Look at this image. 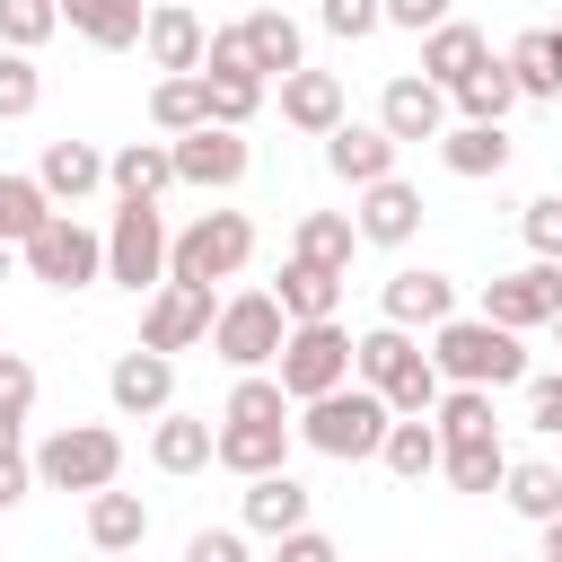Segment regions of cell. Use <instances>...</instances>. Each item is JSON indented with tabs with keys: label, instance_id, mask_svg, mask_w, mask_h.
<instances>
[{
	"label": "cell",
	"instance_id": "6da1fadb",
	"mask_svg": "<svg viewBox=\"0 0 562 562\" xmlns=\"http://www.w3.org/2000/svg\"><path fill=\"white\" fill-rule=\"evenodd\" d=\"M430 369L439 386H527V342L509 325H483V316H448L430 325Z\"/></svg>",
	"mask_w": 562,
	"mask_h": 562
},
{
	"label": "cell",
	"instance_id": "7a4b0ae2",
	"mask_svg": "<svg viewBox=\"0 0 562 562\" xmlns=\"http://www.w3.org/2000/svg\"><path fill=\"white\" fill-rule=\"evenodd\" d=\"M386 395H369V386H334V395H316V404H299V439L316 448V457H342V465H360V457H378L386 448Z\"/></svg>",
	"mask_w": 562,
	"mask_h": 562
},
{
	"label": "cell",
	"instance_id": "3957f363",
	"mask_svg": "<svg viewBox=\"0 0 562 562\" xmlns=\"http://www.w3.org/2000/svg\"><path fill=\"white\" fill-rule=\"evenodd\" d=\"M246 255H255V220H246V211H202L193 228L167 237V281L211 290V281H237Z\"/></svg>",
	"mask_w": 562,
	"mask_h": 562
},
{
	"label": "cell",
	"instance_id": "277c9868",
	"mask_svg": "<svg viewBox=\"0 0 562 562\" xmlns=\"http://www.w3.org/2000/svg\"><path fill=\"white\" fill-rule=\"evenodd\" d=\"M114 474H123V439L105 422H61L35 448V483H53V492H105Z\"/></svg>",
	"mask_w": 562,
	"mask_h": 562
},
{
	"label": "cell",
	"instance_id": "5b68a950",
	"mask_svg": "<svg viewBox=\"0 0 562 562\" xmlns=\"http://www.w3.org/2000/svg\"><path fill=\"white\" fill-rule=\"evenodd\" d=\"M281 334H290V316H281V299L272 290H237V299H220V316H211V351L246 378V369H272L281 360Z\"/></svg>",
	"mask_w": 562,
	"mask_h": 562
},
{
	"label": "cell",
	"instance_id": "8992f818",
	"mask_svg": "<svg viewBox=\"0 0 562 562\" xmlns=\"http://www.w3.org/2000/svg\"><path fill=\"white\" fill-rule=\"evenodd\" d=\"M272 378H281V395H290V404H316V395L351 386V334H342V325H290V334H281Z\"/></svg>",
	"mask_w": 562,
	"mask_h": 562
},
{
	"label": "cell",
	"instance_id": "52a82bcc",
	"mask_svg": "<svg viewBox=\"0 0 562 562\" xmlns=\"http://www.w3.org/2000/svg\"><path fill=\"white\" fill-rule=\"evenodd\" d=\"M18 255H26V272H35L44 290H88V281H105V237H97L88 220H70V211H53Z\"/></svg>",
	"mask_w": 562,
	"mask_h": 562
},
{
	"label": "cell",
	"instance_id": "ba28073f",
	"mask_svg": "<svg viewBox=\"0 0 562 562\" xmlns=\"http://www.w3.org/2000/svg\"><path fill=\"white\" fill-rule=\"evenodd\" d=\"M105 281H123V290H158L167 281V220H158V202H123L114 211V228H105Z\"/></svg>",
	"mask_w": 562,
	"mask_h": 562
},
{
	"label": "cell",
	"instance_id": "9c48e42d",
	"mask_svg": "<svg viewBox=\"0 0 562 562\" xmlns=\"http://www.w3.org/2000/svg\"><path fill=\"white\" fill-rule=\"evenodd\" d=\"M211 316H220V299L211 290H193V281H158L149 290V307H140V351H193V342H211Z\"/></svg>",
	"mask_w": 562,
	"mask_h": 562
},
{
	"label": "cell",
	"instance_id": "30bf717a",
	"mask_svg": "<svg viewBox=\"0 0 562 562\" xmlns=\"http://www.w3.org/2000/svg\"><path fill=\"white\" fill-rule=\"evenodd\" d=\"M562 316V263H518V272H492L483 281V325H553Z\"/></svg>",
	"mask_w": 562,
	"mask_h": 562
},
{
	"label": "cell",
	"instance_id": "8fae6325",
	"mask_svg": "<svg viewBox=\"0 0 562 562\" xmlns=\"http://www.w3.org/2000/svg\"><path fill=\"white\" fill-rule=\"evenodd\" d=\"M167 149H176V184H202V193H228V184H246V167H255L246 132H220V123H202V132H184V140H167Z\"/></svg>",
	"mask_w": 562,
	"mask_h": 562
},
{
	"label": "cell",
	"instance_id": "7c38bea8",
	"mask_svg": "<svg viewBox=\"0 0 562 562\" xmlns=\"http://www.w3.org/2000/svg\"><path fill=\"white\" fill-rule=\"evenodd\" d=\"M378 132L404 149V140H439L448 132V88H430L422 70H395L386 97H378Z\"/></svg>",
	"mask_w": 562,
	"mask_h": 562
},
{
	"label": "cell",
	"instance_id": "4fadbf2b",
	"mask_svg": "<svg viewBox=\"0 0 562 562\" xmlns=\"http://www.w3.org/2000/svg\"><path fill=\"white\" fill-rule=\"evenodd\" d=\"M430 369V351L404 334V325H369V334H351V386H369V395H395L404 378H422Z\"/></svg>",
	"mask_w": 562,
	"mask_h": 562
},
{
	"label": "cell",
	"instance_id": "5bb4252c",
	"mask_svg": "<svg viewBox=\"0 0 562 562\" xmlns=\"http://www.w3.org/2000/svg\"><path fill=\"white\" fill-rule=\"evenodd\" d=\"M202 44H211V35H202V18H193L184 0H158V9L140 18V53H149L167 79H202Z\"/></svg>",
	"mask_w": 562,
	"mask_h": 562
},
{
	"label": "cell",
	"instance_id": "9a60e30c",
	"mask_svg": "<svg viewBox=\"0 0 562 562\" xmlns=\"http://www.w3.org/2000/svg\"><path fill=\"white\" fill-rule=\"evenodd\" d=\"M105 395H114V413H132V422L149 413L158 422V413H176V360L167 351H123L105 369Z\"/></svg>",
	"mask_w": 562,
	"mask_h": 562
},
{
	"label": "cell",
	"instance_id": "2e32d148",
	"mask_svg": "<svg viewBox=\"0 0 562 562\" xmlns=\"http://www.w3.org/2000/svg\"><path fill=\"white\" fill-rule=\"evenodd\" d=\"M325 167H334L351 193H369V184H386V176H395V140H386L378 123H351V114H342V123L325 132Z\"/></svg>",
	"mask_w": 562,
	"mask_h": 562
},
{
	"label": "cell",
	"instance_id": "e0dca14e",
	"mask_svg": "<svg viewBox=\"0 0 562 562\" xmlns=\"http://www.w3.org/2000/svg\"><path fill=\"white\" fill-rule=\"evenodd\" d=\"M211 465H228V474H281L290 465V422H220L211 430Z\"/></svg>",
	"mask_w": 562,
	"mask_h": 562
},
{
	"label": "cell",
	"instance_id": "ac0fdd59",
	"mask_svg": "<svg viewBox=\"0 0 562 562\" xmlns=\"http://www.w3.org/2000/svg\"><path fill=\"white\" fill-rule=\"evenodd\" d=\"M237 35H246V61H255L263 79L307 70V35H299V18H290V9H246V18H237Z\"/></svg>",
	"mask_w": 562,
	"mask_h": 562
},
{
	"label": "cell",
	"instance_id": "d6986e66",
	"mask_svg": "<svg viewBox=\"0 0 562 562\" xmlns=\"http://www.w3.org/2000/svg\"><path fill=\"white\" fill-rule=\"evenodd\" d=\"M378 307H386L378 325H404V334H413V325H448V316H457V281H448V272H395V281L378 290Z\"/></svg>",
	"mask_w": 562,
	"mask_h": 562
},
{
	"label": "cell",
	"instance_id": "ffe728a7",
	"mask_svg": "<svg viewBox=\"0 0 562 562\" xmlns=\"http://www.w3.org/2000/svg\"><path fill=\"white\" fill-rule=\"evenodd\" d=\"M351 228H360V246H404V237L422 228V193H413L404 176H386V184H369V193H360Z\"/></svg>",
	"mask_w": 562,
	"mask_h": 562
},
{
	"label": "cell",
	"instance_id": "44dd1931",
	"mask_svg": "<svg viewBox=\"0 0 562 562\" xmlns=\"http://www.w3.org/2000/svg\"><path fill=\"white\" fill-rule=\"evenodd\" d=\"M483 61H492V44H483V26H465V18H448V26L422 35V79H430V88H457V79H474Z\"/></svg>",
	"mask_w": 562,
	"mask_h": 562
},
{
	"label": "cell",
	"instance_id": "7402d4cb",
	"mask_svg": "<svg viewBox=\"0 0 562 562\" xmlns=\"http://www.w3.org/2000/svg\"><path fill=\"white\" fill-rule=\"evenodd\" d=\"M105 184H114V202H158L176 184V149L167 140H123L105 158Z\"/></svg>",
	"mask_w": 562,
	"mask_h": 562
},
{
	"label": "cell",
	"instance_id": "603a6c76",
	"mask_svg": "<svg viewBox=\"0 0 562 562\" xmlns=\"http://www.w3.org/2000/svg\"><path fill=\"white\" fill-rule=\"evenodd\" d=\"M246 527L272 536V544L299 536V527H307V483H299L290 465H281V474H255V483H246Z\"/></svg>",
	"mask_w": 562,
	"mask_h": 562
},
{
	"label": "cell",
	"instance_id": "cb8c5ba5",
	"mask_svg": "<svg viewBox=\"0 0 562 562\" xmlns=\"http://www.w3.org/2000/svg\"><path fill=\"white\" fill-rule=\"evenodd\" d=\"M88 544L97 553H140L149 544V501L140 492H114V483L88 492Z\"/></svg>",
	"mask_w": 562,
	"mask_h": 562
},
{
	"label": "cell",
	"instance_id": "d4e9b609",
	"mask_svg": "<svg viewBox=\"0 0 562 562\" xmlns=\"http://www.w3.org/2000/svg\"><path fill=\"white\" fill-rule=\"evenodd\" d=\"M281 123L325 140V132L342 123V79H334V70H290V79H281Z\"/></svg>",
	"mask_w": 562,
	"mask_h": 562
},
{
	"label": "cell",
	"instance_id": "484cf974",
	"mask_svg": "<svg viewBox=\"0 0 562 562\" xmlns=\"http://www.w3.org/2000/svg\"><path fill=\"white\" fill-rule=\"evenodd\" d=\"M439 167L465 176V184H483V176L509 167V132H501V123H448V132H439Z\"/></svg>",
	"mask_w": 562,
	"mask_h": 562
},
{
	"label": "cell",
	"instance_id": "4316f807",
	"mask_svg": "<svg viewBox=\"0 0 562 562\" xmlns=\"http://www.w3.org/2000/svg\"><path fill=\"white\" fill-rule=\"evenodd\" d=\"M272 299H281V316H290V325H334V307H342V272H316V263H299V255H290Z\"/></svg>",
	"mask_w": 562,
	"mask_h": 562
},
{
	"label": "cell",
	"instance_id": "83f0119b",
	"mask_svg": "<svg viewBox=\"0 0 562 562\" xmlns=\"http://www.w3.org/2000/svg\"><path fill=\"white\" fill-rule=\"evenodd\" d=\"M35 184H44V202H79V193L105 184V149H88V140H53L44 167H35Z\"/></svg>",
	"mask_w": 562,
	"mask_h": 562
},
{
	"label": "cell",
	"instance_id": "f1b7e54d",
	"mask_svg": "<svg viewBox=\"0 0 562 562\" xmlns=\"http://www.w3.org/2000/svg\"><path fill=\"white\" fill-rule=\"evenodd\" d=\"M351 246H360L351 211H307V220H299V237H290V255H299V263H316V272H351Z\"/></svg>",
	"mask_w": 562,
	"mask_h": 562
},
{
	"label": "cell",
	"instance_id": "f546056e",
	"mask_svg": "<svg viewBox=\"0 0 562 562\" xmlns=\"http://www.w3.org/2000/svg\"><path fill=\"white\" fill-rule=\"evenodd\" d=\"M430 430H439V448H457V439H501V413H492L483 386H439Z\"/></svg>",
	"mask_w": 562,
	"mask_h": 562
},
{
	"label": "cell",
	"instance_id": "4dcf8cb0",
	"mask_svg": "<svg viewBox=\"0 0 562 562\" xmlns=\"http://www.w3.org/2000/svg\"><path fill=\"white\" fill-rule=\"evenodd\" d=\"M149 465H158V474H202V465H211V422H193V413H158V430H149Z\"/></svg>",
	"mask_w": 562,
	"mask_h": 562
},
{
	"label": "cell",
	"instance_id": "1f68e13d",
	"mask_svg": "<svg viewBox=\"0 0 562 562\" xmlns=\"http://www.w3.org/2000/svg\"><path fill=\"white\" fill-rule=\"evenodd\" d=\"M61 18H70V26H79V35L97 44V53H132V44H140V18H149V9H140V0H70Z\"/></svg>",
	"mask_w": 562,
	"mask_h": 562
},
{
	"label": "cell",
	"instance_id": "d6a6232c",
	"mask_svg": "<svg viewBox=\"0 0 562 562\" xmlns=\"http://www.w3.org/2000/svg\"><path fill=\"white\" fill-rule=\"evenodd\" d=\"M501 70H509L518 97H562V61H553V35H544V26H527V35L501 53Z\"/></svg>",
	"mask_w": 562,
	"mask_h": 562
},
{
	"label": "cell",
	"instance_id": "836d02e7",
	"mask_svg": "<svg viewBox=\"0 0 562 562\" xmlns=\"http://www.w3.org/2000/svg\"><path fill=\"white\" fill-rule=\"evenodd\" d=\"M501 501H509L518 518H536V527H544V518L562 509V465H544V457H518V465L501 474Z\"/></svg>",
	"mask_w": 562,
	"mask_h": 562
},
{
	"label": "cell",
	"instance_id": "e575fe53",
	"mask_svg": "<svg viewBox=\"0 0 562 562\" xmlns=\"http://www.w3.org/2000/svg\"><path fill=\"white\" fill-rule=\"evenodd\" d=\"M448 105H457L465 123H501V114L518 105V88H509V70H501V53H492V61L474 70V79H457V88H448Z\"/></svg>",
	"mask_w": 562,
	"mask_h": 562
},
{
	"label": "cell",
	"instance_id": "d590c367",
	"mask_svg": "<svg viewBox=\"0 0 562 562\" xmlns=\"http://www.w3.org/2000/svg\"><path fill=\"white\" fill-rule=\"evenodd\" d=\"M378 465H386V474H404V483L439 474V430H430V422H386V448H378Z\"/></svg>",
	"mask_w": 562,
	"mask_h": 562
},
{
	"label": "cell",
	"instance_id": "8d00e7d4",
	"mask_svg": "<svg viewBox=\"0 0 562 562\" xmlns=\"http://www.w3.org/2000/svg\"><path fill=\"white\" fill-rule=\"evenodd\" d=\"M439 474H448L457 492H501L509 457H501V439H457V448H439Z\"/></svg>",
	"mask_w": 562,
	"mask_h": 562
},
{
	"label": "cell",
	"instance_id": "74e56055",
	"mask_svg": "<svg viewBox=\"0 0 562 562\" xmlns=\"http://www.w3.org/2000/svg\"><path fill=\"white\" fill-rule=\"evenodd\" d=\"M149 123H158V132H176V140H184V132H202V123H211L202 79H158V88H149Z\"/></svg>",
	"mask_w": 562,
	"mask_h": 562
},
{
	"label": "cell",
	"instance_id": "f35d334b",
	"mask_svg": "<svg viewBox=\"0 0 562 562\" xmlns=\"http://www.w3.org/2000/svg\"><path fill=\"white\" fill-rule=\"evenodd\" d=\"M44 220H53L44 184H35V176H0V237H9V246H26Z\"/></svg>",
	"mask_w": 562,
	"mask_h": 562
},
{
	"label": "cell",
	"instance_id": "ab89813d",
	"mask_svg": "<svg viewBox=\"0 0 562 562\" xmlns=\"http://www.w3.org/2000/svg\"><path fill=\"white\" fill-rule=\"evenodd\" d=\"M220 422H290V395H281V378L246 369V378L228 386V413H220Z\"/></svg>",
	"mask_w": 562,
	"mask_h": 562
},
{
	"label": "cell",
	"instance_id": "60d3db41",
	"mask_svg": "<svg viewBox=\"0 0 562 562\" xmlns=\"http://www.w3.org/2000/svg\"><path fill=\"white\" fill-rule=\"evenodd\" d=\"M53 26H61V0H0V44L9 53H35Z\"/></svg>",
	"mask_w": 562,
	"mask_h": 562
},
{
	"label": "cell",
	"instance_id": "b9f144b4",
	"mask_svg": "<svg viewBox=\"0 0 562 562\" xmlns=\"http://www.w3.org/2000/svg\"><path fill=\"white\" fill-rule=\"evenodd\" d=\"M44 105V70H35V53H0V123H26Z\"/></svg>",
	"mask_w": 562,
	"mask_h": 562
},
{
	"label": "cell",
	"instance_id": "7bdbcfd3",
	"mask_svg": "<svg viewBox=\"0 0 562 562\" xmlns=\"http://www.w3.org/2000/svg\"><path fill=\"white\" fill-rule=\"evenodd\" d=\"M35 413V369L18 351H0V448H18V422Z\"/></svg>",
	"mask_w": 562,
	"mask_h": 562
},
{
	"label": "cell",
	"instance_id": "ee69618b",
	"mask_svg": "<svg viewBox=\"0 0 562 562\" xmlns=\"http://www.w3.org/2000/svg\"><path fill=\"white\" fill-rule=\"evenodd\" d=\"M202 97H211V123L220 132H246L255 105H263V79H202Z\"/></svg>",
	"mask_w": 562,
	"mask_h": 562
},
{
	"label": "cell",
	"instance_id": "f6af8a7d",
	"mask_svg": "<svg viewBox=\"0 0 562 562\" xmlns=\"http://www.w3.org/2000/svg\"><path fill=\"white\" fill-rule=\"evenodd\" d=\"M518 228H527V255H536V263H562V193H536V202L518 211Z\"/></svg>",
	"mask_w": 562,
	"mask_h": 562
},
{
	"label": "cell",
	"instance_id": "bcb514c9",
	"mask_svg": "<svg viewBox=\"0 0 562 562\" xmlns=\"http://www.w3.org/2000/svg\"><path fill=\"white\" fill-rule=\"evenodd\" d=\"M202 79H263V70L246 61V35H237V26H220V35L202 44Z\"/></svg>",
	"mask_w": 562,
	"mask_h": 562
},
{
	"label": "cell",
	"instance_id": "7dc6e473",
	"mask_svg": "<svg viewBox=\"0 0 562 562\" xmlns=\"http://www.w3.org/2000/svg\"><path fill=\"white\" fill-rule=\"evenodd\" d=\"M316 18H325V35H342V44H360V35H378V26H386V18H378V0H325Z\"/></svg>",
	"mask_w": 562,
	"mask_h": 562
},
{
	"label": "cell",
	"instance_id": "c3c4849f",
	"mask_svg": "<svg viewBox=\"0 0 562 562\" xmlns=\"http://www.w3.org/2000/svg\"><path fill=\"white\" fill-rule=\"evenodd\" d=\"M527 422L562 439V369H553V378H527Z\"/></svg>",
	"mask_w": 562,
	"mask_h": 562
},
{
	"label": "cell",
	"instance_id": "681fc988",
	"mask_svg": "<svg viewBox=\"0 0 562 562\" xmlns=\"http://www.w3.org/2000/svg\"><path fill=\"white\" fill-rule=\"evenodd\" d=\"M184 562H255V553H246V536H237V527H202V536L184 544Z\"/></svg>",
	"mask_w": 562,
	"mask_h": 562
},
{
	"label": "cell",
	"instance_id": "f907efd6",
	"mask_svg": "<svg viewBox=\"0 0 562 562\" xmlns=\"http://www.w3.org/2000/svg\"><path fill=\"white\" fill-rule=\"evenodd\" d=\"M378 18H386V26H413V35H430V26H448V0H378Z\"/></svg>",
	"mask_w": 562,
	"mask_h": 562
},
{
	"label": "cell",
	"instance_id": "816d5d0a",
	"mask_svg": "<svg viewBox=\"0 0 562 562\" xmlns=\"http://www.w3.org/2000/svg\"><path fill=\"white\" fill-rule=\"evenodd\" d=\"M26 492H35V457L26 448H0V509H18Z\"/></svg>",
	"mask_w": 562,
	"mask_h": 562
},
{
	"label": "cell",
	"instance_id": "f5cc1de1",
	"mask_svg": "<svg viewBox=\"0 0 562 562\" xmlns=\"http://www.w3.org/2000/svg\"><path fill=\"white\" fill-rule=\"evenodd\" d=\"M272 562H342V553H334V536L299 527V536H281V553H272Z\"/></svg>",
	"mask_w": 562,
	"mask_h": 562
},
{
	"label": "cell",
	"instance_id": "db71d44e",
	"mask_svg": "<svg viewBox=\"0 0 562 562\" xmlns=\"http://www.w3.org/2000/svg\"><path fill=\"white\" fill-rule=\"evenodd\" d=\"M536 562H562V509L544 518V553H536Z\"/></svg>",
	"mask_w": 562,
	"mask_h": 562
},
{
	"label": "cell",
	"instance_id": "11a10c76",
	"mask_svg": "<svg viewBox=\"0 0 562 562\" xmlns=\"http://www.w3.org/2000/svg\"><path fill=\"white\" fill-rule=\"evenodd\" d=\"M9 263H18V246H9V237H0V281H9Z\"/></svg>",
	"mask_w": 562,
	"mask_h": 562
},
{
	"label": "cell",
	"instance_id": "9f6ffc18",
	"mask_svg": "<svg viewBox=\"0 0 562 562\" xmlns=\"http://www.w3.org/2000/svg\"><path fill=\"white\" fill-rule=\"evenodd\" d=\"M544 35H553V61H562V26H544Z\"/></svg>",
	"mask_w": 562,
	"mask_h": 562
},
{
	"label": "cell",
	"instance_id": "6f0895ef",
	"mask_svg": "<svg viewBox=\"0 0 562 562\" xmlns=\"http://www.w3.org/2000/svg\"><path fill=\"white\" fill-rule=\"evenodd\" d=\"M105 562H140V553H105Z\"/></svg>",
	"mask_w": 562,
	"mask_h": 562
},
{
	"label": "cell",
	"instance_id": "680465c9",
	"mask_svg": "<svg viewBox=\"0 0 562 562\" xmlns=\"http://www.w3.org/2000/svg\"><path fill=\"white\" fill-rule=\"evenodd\" d=\"M553 334H562V316H553Z\"/></svg>",
	"mask_w": 562,
	"mask_h": 562
},
{
	"label": "cell",
	"instance_id": "91938a15",
	"mask_svg": "<svg viewBox=\"0 0 562 562\" xmlns=\"http://www.w3.org/2000/svg\"><path fill=\"white\" fill-rule=\"evenodd\" d=\"M61 9H70V0H61Z\"/></svg>",
	"mask_w": 562,
	"mask_h": 562
}]
</instances>
